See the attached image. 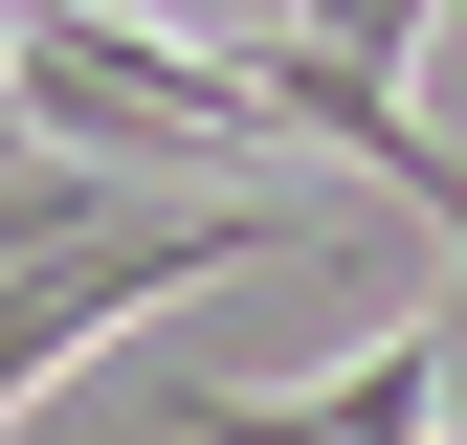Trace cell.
<instances>
[{"instance_id": "cell-1", "label": "cell", "mask_w": 467, "mask_h": 445, "mask_svg": "<svg viewBox=\"0 0 467 445\" xmlns=\"http://www.w3.org/2000/svg\"><path fill=\"white\" fill-rule=\"evenodd\" d=\"M334 245V201H111V222H45V245H0V423L45 401V378L89 357V334H134V312H179L201 267H312Z\"/></svg>"}, {"instance_id": "cell-2", "label": "cell", "mask_w": 467, "mask_h": 445, "mask_svg": "<svg viewBox=\"0 0 467 445\" xmlns=\"http://www.w3.org/2000/svg\"><path fill=\"white\" fill-rule=\"evenodd\" d=\"M445 334H467V312H400L379 357L312 378V401H223V378H179V445H445Z\"/></svg>"}]
</instances>
